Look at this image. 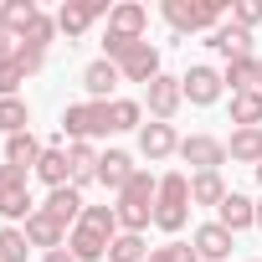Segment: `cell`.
<instances>
[{"mask_svg": "<svg viewBox=\"0 0 262 262\" xmlns=\"http://www.w3.org/2000/svg\"><path fill=\"white\" fill-rule=\"evenodd\" d=\"M155 195H160V175L139 170L134 180H128V185L118 190V206H113V211H118V226L144 236V231L155 226Z\"/></svg>", "mask_w": 262, "mask_h": 262, "instance_id": "1", "label": "cell"}, {"mask_svg": "<svg viewBox=\"0 0 262 262\" xmlns=\"http://www.w3.org/2000/svg\"><path fill=\"white\" fill-rule=\"evenodd\" d=\"M185 221H190V175L170 170V175H160V195H155V226H160L165 236H180V231H185Z\"/></svg>", "mask_w": 262, "mask_h": 262, "instance_id": "2", "label": "cell"}, {"mask_svg": "<svg viewBox=\"0 0 262 262\" xmlns=\"http://www.w3.org/2000/svg\"><path fill=\"white\" fill-rule=\"evenodd\" d=\"M113 134V123H108V103H67L62 108V139L67 144H98Z\"/></svg>", "mask_w": 262, "mask_h": 262, "instance_id": "3", "label": "cell"}, {"mask_svg": "<svg viewBox=\"0 0 262 262\" xmlns=\"http://www.w3.org/2000/svg\"><path fill=\"white\" fill-rule=\"evenodd\" d=\"M221 16H226V6L221 0H165V21L175 26V36H185V31H216L221 26Z\"/></svg>", "mask_w": 262, "mask_h": 262, "instance_id": "4", "label": "cell"}, {"mask_svg": "<svg viewBox=\"0 0 262 262\" xmlns=\"http://www.w3.org/2000/svg\"><path fill=\"white\" fill-rule=\"evenodd\" d=\"M31 175L26 170H16V165H0V216H6V226H16V221H26L36 206H31V185H26Z\"/></svg>", "mask_w": 262, "mask_h": 262, "instance_id": "5", "label": "cell"}, {"mask_svg": "<svg viewBox=\"0 0 262 262\" xmlns=\"http://www.w3.org/2000/svg\"><path fill=\"white\" fill-rule=\"evenodd\" d=\"M144 103H149V118H155V123H170V118L180 113V103H185V88H180V77L160 72V77L144 88Z\"/></svg>", "mask_w": 262, "mask_h": 262, "instance_id": "6", "label": "cell"}, {"mask_svg": "<svg viewBox=\"0 0 262 262\" xmlns=\"http://www.w3.org/2000/svg\"><path fill=\"white\" fill-rule=\"evenodd\" d=\"M180 160L190 165V175H206V170L226 165V144L216 134H190V139H180Z\"/></svg>", "mask_w": 262, "mask_h": 262, "instance_id": "7", "label": "cell"}, {"mask_svg": "<svg viewBox=\"0 0 262 262\" xmlns=\"http://www.w3.org/2000/svg\"><path fill=\"white\" fill-rule=\"evenodd\" d=\"M118 77H123V82H144V88H149V82L160 77V47H155V41L128 47V52L118 57Z\"/></svg>", "mask_w": 262, "mask_h": 262, "instance_id": "8", "label": "cell"}, {"mask_svg": "<svg viewBox=\"0 0 262 262\" xmlns=\"http://www.w3.org/2000/svg\"><path fill=\"white\" fill-rule=\"evenodd\" d=\"M180 88H185V98L195 103V108H211L221 93H226V82H221V72L216 67H206V62H195L185 77H180Z\"/></svg>", "mask_w": 262, "mask_h": 262, "instance_id": "9", "label": "cell"}, {"mask_svg": "<svg viewBox=\"0 0 262 262\" xmlns=\"http://www.w3.org/2000/svg\"><path fill=\"white\" fill-rule=\"evenodd\" d=\"M139 155H144L149 165L180 155V134H175V123H144V128H139Z\"/></svg>", "mask_w": 262, "mask_h": 262, "instance_id": "10", "label": "cell"}, {"mask_svg": "<svg viewBox=\"0 0 262 262\" xmlns=\"http://www.w3.org/2000/svg\"><path fill=\"white\" fill-rule=\"evenodd\" d=\"M144 26H149V11L123 0V6L108 11V36H123V41H144Z\"/></svg>", "mask_w": 262, "mask_h": 262, "instance_id": "11", "label": "cell"}, {"mask_svg": "<svg viewBox=\"0 0 262 262\" xmlns=\"http://www.w3.org/2000/svg\"><path fill=\"white\" fill-rule=\"evenodd\" d=\"M206 47L216 52V57H226V62H242V57H257L252 52V31H242V26H216L211 36H206Z\"/></svg>", "mask_w": 262, "mask_h": 262, "instance_id": "12", "label": "cell"}, {"mask_svg": "<svg viewBox=\"0 0 262 262\" xmlns=\"http://www.w3.org/2000/svg\"><path fill=\"white\" fill-rule=\"evenodd\" d=\"M118 82H123V77H118V62H108V57H98V62L82 67V88H88L93 103H113V88H118Z\"/></svg>", "mask_w": 262, "mask_h": 262, "instance_id": "13", "label": "cell"}, {"mask_svg": "<svg viewBox=\"0 0 262 262\" xmlns=\"http://www.w3.org/2000/svg\"><path fill=\"white\" fill-rule=\"evenodd\" d=\"M47 216H57L67 231L82 221V211H88V201H82V190L77 185H57V190H47V206H41Z\"/></svg>", "mask_w": 262, "mask_h": 262, "instance_id": "14", "label": "cell"}, {"mask_svg": "<svg viewBox=\"0 0 262 262\" xmlns=\"http://www.w3.org/2000/svg\"><path fill=\"white\" fill-rule=\"evenodd\" d=\"M21 231H26V242H31V247H47V252L67 247V226H62L57 216H47L41 206H36V211L26 216V226H21Z\"/></svg>", "mask_w": 262, "mask_h": 262, "instance_id": "15", "label": "cell"}, {"mask_svg": "<svg viewBox=\"0 0 262 262\" xmlns=\"http://www.w3.org/2000/svg\"><path fill=\"white\" fill-rule=\"evenodd\" d=\"M134 175H139V165H134V155H123V149H108V155L98 160V185L113 190V195L134 180Z\"/></svg>", "mask_w": 262, "mask_h": 262, "instance_id": "16", "label": "cell"}, {"mask_svg": "<svg viewBox=\"0 0 262 262\" xmlns=\"http://www.w3.org/2000/svg\"><path fill=\"white\" fill-rule=\"evenodd\" d=\"M216 221H221L231 236H236V231H252V226H257V201H247L242 190H231V195L216 206Z\"/></svg>", "mask_w": 262, "mask_h": 262, "instance_id": "17", "label": "cell"}, {"mask_svg": "<svg viewBox=\"0 0 262 262\" xmlns=\"http://www.w3.org/2000/svg\"><path fill=\"white\" fill-rule=\"evenodd\" d=\"M190 247L201 252V262H226V257H231V231H226L221 221H206V226H195Z\"/></svg>", "mask_w": 262, "mask_h": 262, "instance_id": "18", "label": "cell"}, {"mask_svg": "<svg viewBox=\"0 0 262 262\" xmlns=\"http://www.w3.org/2000/svg\"><path fill=\"white\" fill-rule=\"evenodd\" d=\"M67 252H72V257H77V262H103V257H108V236H103V231H93V226H82V221H77V226H72V231H67Z\"/></svg>", "mask_w": 262, "mask_h": 262, "instance_id": "19", "label": "cell"}, {"mask_svg": "<svg viewBox=\"0 0 262 262\" xmlns=\"http://www.w3.org/2000/svg\"><path fill=\"white\" fill-rule=\"evenodd\" d=\"M41 155H47V144L31 134V128H26V134H16V139H6V165H16V170H36L41 165Z\"/></svg>", "mask_w": 262, "mask_h": 262, "instance_id": "20", "label": "cell"}, {"mask_svg": "<svg viewBox=\"0 0 262 262\" xmlns=\"http://www.w3.org/2000/svg\"><path fill=\"white\" fill-rule=\"evenodd\" d=\"M226 160L236 165H262V128H231V139H226Z\"/></svg>", "mask_w": 262, "mask_h": 262, "instance_id": "21", "label": "cell"}, {"mask_svg": "<svg viewBox=\"0 0 262 262\" xmlns=\"http://www.w3.org/2000/svg\"><path fill=\"white\" fill-rule=\"evenodd\" d=\"M41 16V6L36 0H0V31H11L16 41L26 36V26Z\"/></svg>", "mask_w": 262, "mask_h": 262, "instance_id": "22", "label": "cell"}, {"mask_svg": "<svg viewBox=\"0 0 262 262\" xmlns=\"http://www.w3.org/2000/svg\"><path fill=\"white\" fill-rule=\"evenodd\" d=\"M108 11H113V6H62V11H57V31L72 41V36H82V31H88L98 16H108Z\"/></svg>", "mask_w": 262, "mask_h": 262, "instance_id": "23", "label": "cell"}, {"mask_svg": "<svg viewBox=\"0 0 262 262\" xmlns=\"http://www.w3.org/2000/svg\"><path fill=\"white\" fill-rule=\"evenodd\" d=\"M31 175L47 180L52 190H57V185H72V160H67V149H62V144H47V155H41V165H36Z\"/></svg>", "mask_w": 262, "mask_h": 262, "instance_id": "24", "label": "cell"}, {"mask_svg": "<svg viewBox=\"0 0 262 262\" xmlns=\"http://www.w3.org/2000/svg\"><path fill=\"white\" fill-rule=\"evenodd\" d=\"M67 160H72V185L77 190H88L93 180H98V144H67Z\"/></svg>", "mask_w": 262, "mask_h": 262, "instance_id": "25", "label": "cell"}, {"mask_svg": "<svg viewBox=\"0 0 262 262\" xmlns=\"http://www.w3.org/2000/svg\"><path fill=\"white\" fill-rule=\"evenodd\" d=\"M231 190L221 180V170H206V175H190V206H221Z\"/></svg>", "mask_w": 262, "mask_h": 262, "instance_id": "26", "label": "cell"}, {"mask_svg": "<svg viewBox=\"0 0 262 262\" xmlns=\"http://www.w3.org/2000/svg\"><path fill=\"white\" fill-rule=\"evenodd\" d=\"M108 123H113V134H128V128H144V103H134V98H113L108 103Z\"/></svg>", "mask_w": 262, "mask_h": 262, "instance_id": "27", "label": "cell"}, {"mask_svg": "<svg viewBox=\"0 0 262 262\" xmlns=\"http://www.w3.org/2000/svg\"><path fill=\"white\" fill-rule=\"evenodd\" d=\"M108 262H149V242L139 231H118L108 242Z\"/></svg>", "mask_w": 262, "mask_h": 262, "instance_id": "28", "label": "cell"}, {"mask_svg": "<svg viewBox=\"0 0 262 262\" xmlns=\"http://www.w3.org/2000/svg\"><path fill=\"white\" fill-rule=\"evenodd\" d=\"M26 128H31V108H26V98H0V134L16 139V134H26Z\"/></svg>", "mask_w": 262, "mask_h": 262, "instance_id": "29", "label": "cell"}, {"mask_svg": "<svg viewBox=\"0 0 262 262\" xmlns=\"http://www.w3.org/2000/svg\"><path fill=\"white\" fill-rule=\"evenodd\" d=\"M231 123L236 128H262V93H231Z\"/></svg>", "mask_w": 262, "mask_h": 262, "instance_id": "30", "label": "cell"}, {"mask_svg": "<svg viewBox=\"0 0 262 262\" xmlns=\"http://www.w3.org/2000/svg\"><path fill=\"white\" fill-rule=\"evenodd\" d=\"M221 82H226L231 93H257V57H242V62H226Z\"/></svg>", "mask_w": 262, "mask_h": 262, "instance_id": "31", "label": "cell"}, {"mask_svg": "<svg viewBox=\"0 0 262 262\" xmlns=\"http://www.w3.org/2000/svg\"><path fill=\"white\" fill-rule=\"evenodd\" d=\"M31 257V242L21 226H0V262H26Z\"/></svg>", "mask_w": 262, "mask_h": 262, "instance_id": "32", "label": "cell"}, {"mask_svg": "<svg viewBox=\"0 0 262 262\" xmlns=\"http://www.w3.org/2000/svg\"><path fill=\"white\" fill-rule=\"evenodd\" d=\"M52 36H57V16H47V11H41V16L26 26L21 47H31V52H47V47H52Z\"/></svg>", "mask_w": 262, "mask_h": 262, "instance_id": "33", "label": "cell"}, {"mask_svg": "<svg viewBox=\"0 0 262 262\" xmlns=\"http://www.w3.org/2000/svg\"><path fill=\"white\" fill-rule=\"evenodd\" d=\"M82 226H93V231H103L108 242H113V236L123 231V226H118V211H113V206H88V211H82Z\"/></svg>", "mask_w": 262, "mask_h": 262, "instance_id": "34", "label": "cell"}, {"mask_svg": "<svg viewBox=\"0 0 262 262\" xmlns=\"http://www.w3.org/2000/svg\"><path fill=\"white\" fill-rule=\"evenodd\" d=\"M149 262H201V252H195L190 242H165V247L149 252Z\"/></svg>", "mask_w": 262, "mask_h": 262, "instance_id": "35", "label": "cell"}, {"mask_svg": "<svg viewBox=\"0 0 262 262\" xmlns=\"http://www.w3.org/2000/svg\"><path fill=\"white\" fill-rule=\"evenodd\" d=\"M257 21H262V0H231V26L252 31Z\"/></svg>", "mask_w": 262, "mask_h": 262, "instance_id": "36", "label": "cell"}, {"mask_svg": "<svg viewBox=\"0 0 262 262\" xmlns=\"http://www.w3.org/2000/svg\"><path fill=\"white\" fill-rule=\"evenodd\" d=\"M21 82H26V72L16 67V57H11V62H0V98H16Z\"/></svg>", "mask_w": 262, "mask_h": 262, "instance_id": "37", "label": "cell"}, {"mask_svg": "<svg viewBox=\"0 0 262 262\" xmlns=\"http://www.w3.org/2000/svg\"><path fill=\"white\" fill-rule=\"evenodd\" d=\"M16 67H21L26 77H36V72L47 67V52H31V47H21V41H16Z\"/></svg>", "mask_w": 262, "mask_h": 262, "instance_id": "38", "label": "cell"}, {"mask_svg": "<svg viewBox=\"0 0 262 262\" xmlns=\"http://www.w3.org/2000/svg\"><path fill=\"white\" fill-rule=\"evenodd\" d=\"M11 57H16V36H11V31H0V62H11Z\"/></svg>", "mask_w": 262, "mask_h": 262, "instance_id": "39", "label": "cell"}, {"mask_svg": "<svg viewBox=\"0 0 262 262\" xmlns=\"http://www.w3.org/2000/svg\"><path fill=\"white\" fill-rule=\"evenodd\" d=\"M41 262H77V257H72L67 247H57V252H41Z\"/></svg>", "mask_w": 262, "mask_h": 262, "instance_id": "40", "label": "cell"}, {"mask_svg": "<svg viewBox=\"0 0 262 262\" xmlns=\"http://www.w3.org/2000/svg\"><path fill=\"white\" fill-rule=\"evenodd\" d=\"M257 93H262V57H257Z\"/></svg>", "mask_w": 262, "mask_h": 262, "instance_id": "41", "label": "cell"}, {"mask_svg": "<svg viewBox=\"0 0 262 262\" xmlns=\"http://www.w3.org/2000/svg\"><path fill=\"white\" fill-rule=\"evenodd\" d=\"M257 226H262V201H257Z\"/></svg>", "mask_w": 262, "mask_h": 262, "instance_id": "42", "label": "cell"}, {"mask_svg": "<svg viewBox=\"0 0 262 262\" xmlns=\"http://www.w3.org/2000/svg\"><path fill=\"white\" fill-rule=\"evenodd\" d=\"M252 175H257V185H262V165H257V170H252Z\"/></svg>", "mask_w": 262, "mask_h": 262, "instance_id": "43", "label": "cell"}, {"mask_svg": "<svg viewBox=\"0 0 262 262\" xmlns=\"http://www.w3.org/2000/svg\"><path fill=\"white\" fill-rule=\"evenodd\" d=\"M257 262H262V257H257Z\"/></svg>", "mask_w": 262, "mask_h": 262, "instance_id": "44", "label": "cell"}]
</instances>
